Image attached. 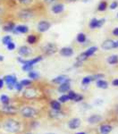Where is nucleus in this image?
<instances>
[{"mask_svg": "<svg viewBox=\"0 0 118 134\" xmlns=\"http://www.w3.org/2000/svg\"><path fill=\"white\" fill-rule=\"evenodd\" d=\"M5 81H4L3 78H0V90H2L4 87H5Z\"/></svg>", "mask_w": 118, "mask_h": 134, "instance_id": "nucleus-44", "label": "nucleus"}, {"mask_svg": "<svg viewBox=\"0 0 118 134\" xmlns=\"http://www.w3.org/2000/svg\"><path fill=\"white\" fill-rule=\"evenodd\" d=\"M30 29L27 25L25 24H18L16 25L15 29L14 30V31L12 32L14 35H20V34H27L29 32Z\"/></svg>", "mask_w": 118, "mask_h": 134, "instance_id": "nucleus-11", "label": "nucleus"}, {"mask_svg": "<svg viewBox=\"0 0 118 134\" xmlns=\"http://www.w3.org/2000/svg\"><path fill=\"white\" fill-rule=\"evenodd\" d=\"M49 115L53 118H61L62 116H64V114L60 112V110H54L52 109L49 112Z\"/></svg>", "mask_w": 118, "mask_h": 134, "instance_id": "nucleus-23", "label": "nucleus"}, {"mask_svg": "<svg viewBox=\"0 0 118 134\" xmlns=\"http://www.w3.org/2000/svg\"><path fill=\"white\" fill-rule=\"evenodd\" d=\"M38 41V36L34 33L29 34L26 38V42L29 44V46H33V45L37 44Z\"/></svg>", "mask_w": 118, "mask_h": 134, "instance_id": "nucleus-15", "label": "nucleus"}, {"mask_svg": "<svg viewBox=\"0 0 118 134\" xmlns=\"http://www.w3.org/2000/svg\"><path fill=\"white\" fill-rule=\"evenodd\" d=\"M51 23L49 21L47 20H41L38 23L37 25V31L40 32V33H44V32H47L50 29L51 27Z\"/></svg>", "mask_w": 118, "mask_h": 134, "instance_id": "nucleus-10", "label": "nucleus"}, {"mask_svg": "<svg viewBox=\"0 0 118 134\" xmlns=\"http://www.w3.org/2000/svg\"><path fill=\"white\" fill-rule=\"evenodd\" d=\"M76 134H85L84 132H79V133H76Z\"/></svg>", "mask_w": 118, "mask_h": 134, "instance_id": "nucleus-51", "label": "nucleus"}, {"mask_svg": "<svg viewBox=\"0 0 118 134\" xmlns=\"http://www.w3.org/2000/svg\"><path fill=\"white\" fill-rule=\"evenodd\" d=\"M68 2H75V1H77V0H67Z\"/></svg>", "mask_w": 118, "mask_h": 134, "instance_id": "nucleus-50", "label": "nucleus"}, {"mask_svg": "<svg viewBox=\"0 0 118 134\" xmlns=\"http://www.w3.org/2000/svg\"><path fill=\"white\" fill-rule=\"evenodd\" d=\"M68 100H70L68 95H63V96H61L59 98V102L60 103H65L66 101H68Z\"/></svg>", "mask_w": 118, "mask_h": 134, "instance_id": "nucleus-39", "label": "nucleus"}, {"mask_svg": "<svg viewBox=\"0 0 118 134\" xmlns=\"http://www.w3.org/2000/svg\"><path fill=\"white\" fill-rule=\"evenodd\" d=\"M91 81H92V77H85V78H83V80H82V84L88 85Z\"/></svg>", "mask_w": 118, "mask_h": 134, "instance_id": "nucleus-41", "label": "nucleus"}, {"mask_svg": "<svg viewBox=\"0 0 118 134\" xmlns=\"http://www.w3.org/2000/svg\"><path fill=\"white\" fill-rule=\"evenodd\" d=\"M5 47L8 51H14L16 49V43L13 40V41H11L9 44L6 45Z\"/></svg>", "mask_w": 118, "mask_h": 134, "instance_id": "nucleus-32", "label": "nucleus"}, {"mask_svg": "<svg viewBox=\"0 0 118 134\" xmlns=\"http://www.w3.org/2000/svg\"><path fill=\"white\" fill-rule=\"evenodd\" d=\"M81 125V120L79 118H74L69 122L68 124V126L71 130H75L77 128H79Z\"/></svg>", "mask_w": 118, "mask_h": 134, "instance_id": "nucleus-18", "label": "nucleus"}, {"mask_svg": "<svg viewBox=\"0 0 118 134\" xmlns=\"http://www.w3.org/2000/svg\"><path fill=\"white\" fill-rule=\"evenodd\" d=\"M104 23H105L104 19H103V20H98V19H96V18H93L91 23H89V27H91V29L100 28L103 24H104Z\"/></svg>", "mask_w": 118, "mask_h": 134, "instance_id": "nucleus-16", "label": "nucleus"}, {"mask_svg": "<svg viewBox=\"0 0 118 134\" xmlns=\"http://www.w3.org/2000/svg\"><path fill=\"white\" fill-rule=\"evenodd\" d=\"M101 47L104 50H110L115 47V41H113L112 40H106L102 43Z\"/></svg>", "mask_w": 118, "mask_h": 134, "instance_id": "nucleus-17", "label": "nucleus"}, {"mask_svg": "<svg viewBox=\"0 0 118 134\" xmlns=\"http://www.w3.org/2000/svg\"><path fill=\"white\" fill-rule=\"evenodd\" d=\"M28 77H29L30 80H33V81H36L40 78V74H38V72L34 70H31V72H28Z\"/></svg>", "mask_w": 118, "mask_h": 134, "instance_id": "nucleus-24", "label": "nucleus"}, {"mask_svg": "<svg viewBox=\"0 0 118 134\" xmlns=\"http://www.w3.org/2000/svg\"><path fill=\"white\" fill-rule=\"evenodd\" d=\"M77 41L79 43H83L86 41V35L84 33H79L77 35Z\"/></svg>", "mask_w": 118, "mask_h": 134, "instance_id": "nucleus-34", "label": "nucleus"}, {"mask_svg": "<svg viewBox=\"0 0 118 134\" xmlns=\"http://www.w3.org/2000/svg\"><path fill=\"white\" fill-rule=\"evenodd\" d=\"M37 16V13L35 9L29 6V7H16L13 11V17H14V21H29L33 20L35 17Z\"/></svg>", "mask_w": 118, "mask_h": 134, "instance_id": "nucleus-1", "label": "nucleus"}, {"mask_svg": "<svg viewBox=\"0 0 118 134\" xmlns=\"http://www.w3.org/2000/svg\"><path fill=\"white\" fill-rule=\"evenodd\" d=\"M41 50L44 53V55H52L54 54H55L58 50L57 46L53 42H48L45 45H43L41 47Z\"/></svg>", "mask_w": 118, "mask_h": 134, "instance_id": "nucleus-4", "label": "nucleus"}, {"mask_svg": "<svg viewBox=\"0 0 118 134\" xmlns=\"http://www.w3.org/2000/svg\"><path fill=\"white\" fill-rule=\"evenodd\" d=\"M111 131H112V127H111L110 125L105 124L100 127V132L102 134H107V133L110 132Z\"/></svg>", "mask_w": 118, "mask_h": 134, "instance_id": "nucleus-26", "label": "nucleus"}, {"mask_svg": "<svg viewBox=\"0 0 118 134\" xmlns=\"http://www.w3.org/2000/svg\"><path fill=\"white\" fill-rule=\"evenodd\" d=\"M97 86L98 88H104L105 90V88H107V87H108V83L106 81H104V80H99V81H97Z\"/></svg>", "mask_w": 118, "mask_h": 134, "instance_id": "nucleus-29", "label": "nucleus"}, {"mask_svg": "<svg viewBox=\"0 0 118 134\" xmlns=\"http://www.w3.org/2000/svg\"><path fill=\"white\" fill-rule=\"evenodd\" d=\"M97 50H98V47H89L87 51H85V54L87 55L88 57H89L91 55H93V54L95 53Z\"/></svg>", "mask_w": 118, "mask_h": 134, "instance_id": "nucleus-33", "label": "nucleus"}, {"mask_svg": "<svg viewBox=\"0 0 118 134\" xmlns=\"http://www.w3.org/2000/svg\"><path fill=\"white\" fill-rule=\"evenodd\" d=\"M58 87V91L61 93H65L70 90V81H65L64 83L59 84Z\"/></svg>", "mask_w": 118, "mask_h": 134, "instance_id": "nucleus-19", "label": "nucleus"}, {"mask_svg": "<svg viewBox=\"0 0 118 134\" xmlns=\"http://www.w3.org/2000/svg\"><path fill=\"white\" fill-rule=\"evenodd\" d=\"M112 84L114 86H115V87H118V79L114 80V81H112Z\"/></svg>", "mask_w": 118, "mask_h": 134, "instance_id": "nucleus-46", "label": "nucleus"}, {"mask_svg": "<svg viewBox=\"0 0 118 134\" xmlns=\"http://www.w3.org/2000/svg\"><path fill=\"white\" fill-rule=\"evenodd\" d=\"M14 90H15L17 92H21L23 90V87L21 86L20 81H17V83L15 84V86H14Z\"/></svg>", "mask_w": 118, "mask_h": 134, "instance_id": "nucleus-38", "label": "nucleus"}, {"mask_svg": "<svg viewBox=\"0 0 118 134\" xmlns=\"http://www.w3.org/2000/svg\"><path fill=\"white\" fill-rule=\"evenodd\" d=\"M102 120V117L99 115V114H92V115L88 119V122L91 124H98V122Z\"/></svg>", "mask_w": 118, "mask_h": 134, "instance_id": "nucleus-21", "label": "nucleus"}, {"mask_svg": "<svg viewBox=\"0 0 118 134\" xmlns=\"http://www.w3.org/2000/svg\"><path fill=\"white\" fill-rule=\"evenodd\" d=\"M59 54L62 57H70L74 55V50H72V48L70 47H62L59 50Z\"/></svg>", "mask_w": 118, "mask_h": 134, "instance_id": "nucleus-12", "label": "nucleus"}, {"mask_svg": "<svg viewBox=\"0 0 118 134\" xmlns=\"http://www.w3.org/2000/svg\"><path fill=\"white\" fill-rule=\"evenodd\" d=\"M5 60V57L3 55H0V62H3Z\"/></svg>", "mask_w": 118, "mask_h": 134, "instance_id": "nucleus-48", "label": "nucleus"}, {"mask_svg": "<svg viewBox=\"0 0 118 134\" xmlns=\"http://www.w3.org/2000/svg\"><path fill=\"white\" fill-rule=\"evenodd\" d=\"M11 41H13V37L10 34H5V36H3V38H1V42L4 46H6L7 44H9Z\"/></svg>", "mask_w": 118, "mask_h": 134, "instance_id": "nucleus-22", "label": "nucleus"}, {"mask_svg": "<svg viewBox=\"0 0 118 134\" xmlns=\"http://www.w3.org/2000/svg\"><path fill=\"white\" fill-rule=\"evenodd\" d=\"M107 62H108V64H117L118 63V55H110V57L107 58Z\"/></svg>", "mask_w": 118, "mask_h": 134, "instance_id": "nucleus-30", "label": "nucleus"}, {"mask_svg": "<svg viewBox=\"0 0 118 134\" xmlns=\"http://www.w3.org/2000/svg\"><path fill=\"white\" fill-rule=\"evenodd\" d=\"M38 96V91L36 88L30 86L23 90V97L26 99H34Z\"/></svg>", "mask_w": 118, "mask_h": 134, "instance_id": "nucleus-5", "label": "nucleus"}, {"mask_svg": "<svg viewBox=\"0 0 118 134\" xmlns=\"http://www.w3.org/2000/svg\"><path fill=\"white\" fill-rule=\"evenodd\" d=\"M113 34H114V36H116V37H118V28H115V29H114V31H113Z\"/></svg>", "mask_w": 118, "mask_h": 134, "instance_id": "nucleus-47", "label": "nucleus"}, {"mask_svg": "<svg viewBox=\"0 0 118 134\" xmlns=\"http://www.w3.org/2000/svg\"><path fill=\"white\" fill-rule=\"evenodd\" d=\"M103 77H104V75H103V74H97V75H95V76L92 77V80H93V78H94V79H96V80H98V79H102Z\"/></svg>", "mask_w": 118, "mask_h": 134, "instance_id": "nucleus-45", "label": "nucleus"}, {"mask_svg": "<svg viewBox=\"0 0 118 134\" xmlns=\"http://www.w3.org/2000/svg\"><path fill=\"white\" fill-rule=\"evenodd\" d=\"M65 81H70V80L66 76H64V75H60V76L55 77V79L52 80V82L55 84H61L65 82Z\"/></svg>", "mask_w": 118, "mask_h": 134, "instance_id": "nucleus-20", "label": "nucleus"}, {"mask_svg": "<svg viewBox=\"0 0 118 134\" xmlns=\"http://www.w3.org/2000/svg\"><path fill=\"white\" fill-rule=\"evenodd\" d=\"M4 81H5V84L6 85V87L9 90H14V86L17 83L18 80H17L16 75L14 74H7L4 76Z\"/></svg>", "mask_w": 118, "mask_h": 134, "instance_id": "nucleus-6", "label": "nucleus"}, {"mask_svg": "<svg viewBox=\"0 0 118 134\" xmlns=\"http://www.w3.org/2000/svg\"><path fill=\"white\" fill-rule=\"evenodd\" d=\"M0 102L2 103V105H7V104H10V98L7 96V95H1L0 96Z\"/></svg>", "mask_w": 118, "mask_h": 134, "instance_id": "nucleus-27", "label": "nucleus"}, {"mask_svg": "<svg viewBox=\"0 0 118 134\" xmlns=\"http://www.w3.org/2000/svg\"><path fill=\"white\" fill-rule=\"evenodd\" d=\"M77 96H78V94H76V93L74 92V91H70V90H69V93H68V97H69V98L71 99V100H74L75 101V99H76Z\"/></svg>", "mask_w": 118, "mask_h": 134, "instance_id": "nucleus-40", "label": "nucleus"}, {"mask_svg": "<svg viewBox=\"0 0 118 134\" xmlns=\"http://www.w3.org/2000/svg\"><path fill=\"white\" fill-rule=\"evenodd\" d=\"M43 3L46 4V5H54V4H55V2L57 1V0H42Z\"/></svg>", "mask_w": 118, "mask_h": 134, "instance_id": "nucleus-42", "label": "nucleus"}, {"mask_svg": "<svg viewBox=\"0 0 118 134\" xmlns=\"http://www.w3.org/2000/svg\"><path fill=\"white\" fill-rule=\"evenodd\" d=\"M7 5H5L3 2H0V17H2L3 15H5L7 12Z\"/></svg>", "mask_w": 118, "mask_h": 134, "instance_id": "nucleus-28", "label": "nucleus"}, {"mask_svg": "<svg viewBox=\"0 0 118 134\" xmlns=\"http://www.w3.org/2000/svg\"><path fill=\"white\" fill-rule=\"evenodd\" d=\"M3 128L6 132L15 134L20 131L21 124L17 120H14L13 118H9L5 121V122L3 124Z\"/></svg>", "mask_w": 118, "mask_h": 134, "instance_id": "nucleus-2", "label": "nucleus"}, {"mask_svg": "<svg viewBox=\"0 0 118 134\" xmlns=\"http://www.w3.org/2000/svg\"><path fill=\"white\" fill-rule=\"evenodd\" d=\"M14 20H6L2 23V31L5 33H12L16 27Z\"/></svg>", "mask_w": 118, "mask_h": 134, "instance_id": "nucleus-8", "label": "nucleus"}, {"mask_svg": "<svg viewBox=\"0 0 118 134\" xmlns=\"http://www.w3.org/2000/svg\"><path fill=\"white\" fill-rule=\"evenodd\" d=\"M106 7H107V5L106 2H100L99 5L98 6V10L100 11V12H103V11H105L106 9Z\"/></svg>", "mask_w": 118, "mask_h": 134, "instance_id": "nucleus-36", "label": "nucleus"}, {"mask_svg": "<svg viewBox=\"0 0 118 134\" xmlns=\"http://www.w3.org/2000/svg\"><path fill=\"white\" fill-rule=\"evenodd\" d=\"M20 114L24 118H33L35 116H37L38 111L34 107H30V105H25V107L21 108Z\"/></svg>", "mask_w": 118, "mask_h": 134, "instance_id": "nucleus-3", "label": "nucleus"}, {"mask_svg": "<svg viewBox=\"0 0 118 134\" xmlns=\"http://www.w3.org/2000/svg\"><path fill=\"white\" fill-rule=\"evenodd\" d=\"M32 53H33V49L30 46H27V45H23V46L19 47L18 49H17V54H18L19 57L24 58L31 57Z\"/></svg>", "mask_w": 118, "mask_h": 134, "instance_id": "nucleus-7", "label": "nucleus"}, {"mask_svg": "<svg viewBox=\"0 0 118 134\" xmlns=\"http://www.w3.org/2000/svg\"><path fill=\"white\" fill-rule=\"evenodd\" d=\"M115 47H118V41L115 42Z\"/></svg>", "mask_w": 118, "mask_h": 134, "instance_id": "nucleus-49", "label": "nucleus"}, {"mask_svg": "<svg viewBox=\"0 0 118 134\" xmlns=\"http://www.w3.org/2000/svg\"><path fill=\"white\" fill-rule=\"evenodd\" d=\"M48 134H55V133H48Z\"/></svg>", "mask_w": 118, "mask_h": 134, "instance_id": "nucleus-52", "label": "nucleus"}, {"mask_svg": "<svg viewBox=\"0 0 118 134\" xmlns=\"http://www.w3.org/2000/svg\"><path fill=\"white\" fill-rule=\"evenodd\" d=\"M21 70L25 72H31V70H33V66L29 65V64H23V65H21Z\"/></svg>", "mask_w": 118, "mask_h": 134, "instance_id": "nucleus-35", "label": "nucleus"}, {"mask_svg": "<svg viewBox=\"0 0 118 134\" xmlns=\"http://www.w3.org/2000/svg\"><path fill=\"white\" fill-rule=\"evenodd\" d=\"M117 5H118V3H117V2H113V3L110 5V8H111L112 10H115V8L117 7Z\"/></svg>", "mask_w": 118, "mask_h": 134, "instance_id": "nucleus-43", "label": "nucleus"}, {"mask_svg": "<svg viewBox=\"0 0 118 134\" xmlns=\"http://www.w3.org/2000/svg\"><path fill=\"white\" fill-rule=\"evenodd\" d=\"M28 134H31V133H28Z\"/></svg>", "mask_w": 118, "mask_h": 134, "instance_id": "nucleus-53", "label": "nucleus"}, {"mask_svg": "<svg viewBox=\"0 0 118 134\" xmlns=\"http://www.w3.org/2000/svg\"><path fill=\"white\" fill-rule=\"evenodd\" d=\"M20 83L21 84V86H23V88H27V87L31 86L32 81H31V80H30V79H23L20 81Z\"/></svg>", "mask_w": 118, "mask_h": 134, "instance_id": "nucleus-31", "label": "nucleus"}, {"mask_svg": "<svg viewBox=\"0 0 118 134\" xmlns=\"http://www.w3.org/2000/svg\"><path fill=\"white\" fill-rule=\"evenodd\" d=\"M16 5L23 6V7H29V6H32L35 0H14Z\"/></svg>", "mask_w": 118, "mask_h": 134, "instance_id": "nucleus-14", "label": "nucleus"}, {"mask_svg": "<svg viewBox=\"0 0 118 134\" xmlns=\"http://www.w3.org/2000/svg\"><path fill=\"white\" fill-rule=\"evenodd\" d=\"M64 10V5L63 4H54L51 6V11H52L53 14H61V13H63Z\"/></svg>", "mask_w": 118, "mask_h": 134, "instance_id": "nucleus-13", "label": "nucleus"}, {"mask_svg": "<svg viewBox=\"0 0 118 134\" xmlns=\"http://www.w3.org/2000/svg\"><path fill=\"white\" fill-rule=\"evenodd\" d=\"M117 17H118V14H117Z\"/></svg>", "mask_w": 118, "mask_h": 134, "instance_id": "nucleus-54", "label": "nucleus"}, {"mask_svg": "<svg viewBox=\"0 0 118 134\" xmlns=\"http://www.w3.org/2000/svg\"><path fill=\"white\" fill-rule=\"evenodd\" d=\"M87 59H88V57H87V55L85 54V52H84V53H82V54H81V55L77 57V61L81 62V63H82L83 61H85V60H87Z\"/></svg>", "mask_w": 118, "mask_h": 134, "instance_id": "nucleus-37", "label": "nucleus"}, {"mask_svg": "<svg viewBox=\"0 0 118 134\" xmlns=\"http://www.w3.org/2000/svg\"><path fill=\"white\" fill-rule=\"evenodd\" d=\"M18 111V108L15 105H2V107H0V112L5 114H15Z\"/></svg>", "mask_w": 118, "mask_h": 134, "instance_id": "nucleus-9", "label": "nucleus"}, {"mask_svg": "<svg viewBox=\"0 0 118 134\" xmlns=\"http://www.w3.org/2000/svg\"><path fill=\"white\" fill-rule=\"evenodd\" d=\"M50 107L54 110H61V103L57 100H52L50 102Z\"/></svg>", "mask_w": 118, "mask_h": 134, "instance_id": "nucleus-25", "label": "nucleus"}]
</instances>
